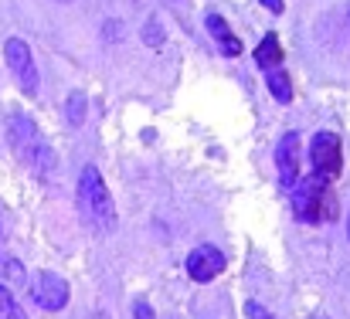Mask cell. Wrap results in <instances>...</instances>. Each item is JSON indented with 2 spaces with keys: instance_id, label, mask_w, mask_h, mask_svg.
Here are the masks:
<instances>
[{
  "instance_id": "2e32d148",
  "label": "cell",
  "mask_w": 350,
  "mask_h": 319,
  "mask_svg": "<svg viewBox=\"0 0 350 319\" xmlns=\"http://www.w3.org/2000/svg\"><path fill=\"white\" fill-rule=\"evenodd\" d=\"M245 316L248 319H272L269 316V309H262L258 303H245Z\"/></svg>"
},
{
  "instance_id": "ba28073f",
  "label": "cell",
  "mask_w": 350,
  "mask_h": 319,
  "mask_svg": "<svg viewBox=\"0 0 350 319\" xmlns=\"http://www.w3.org/2000/svg\"><path fill=\"white\" fill-rule=\"evenodd\" d=\"M225 272V255L215 248V245H201L187 255V275L194 282H211Z\"/></svg>"
},
{
  "instance_id": "8992f818",
  "label": "cell",
  "mask_w": 350,
  "mask_h": 319,
  "mask_svg": "<svg viewBox=\"0 0 350 319\" xmlns=\"http://www.w3.org/2000/svg\"><path fill=\"white\" fill-rule=\"evenodd\" d=\"M68 282L58 272H38L31 279V299L44 309V313H62L68 306Z\"/></svg>"
},
{
  "instance_id": "30bf717a",
  "label": "cell",
  "mask_w": 350,
  "mask_h": 319,
  "mask_svg": "<svg viewBox=\"0 0 350 319\" xmlns=\"http://www.w3.org/2000/svg\"><path fill=\"white\" fill-rule=\"evenodd\" d=\"M286 55H282V44H279V34H265L255 48V65L262 72H272V68H282Z\"/></svg>"
},
{
  "instance_id": "d6986e66",
  "label": "cell",
  "mask_w": 350,
  "mask_h": 319,
  "mask_svg": "<svg viewBox=\"0 0 350 319\" xmlns=\"http://www.w3.org/2000/svg\"><path fill=\"white\" fill-rule=\"evenodd\" d=\"M347 234H350V211H347Z\"/></svg>"
},
{
  "instance_id": "e0dca14e",
  "label": "cell",
  "mask_w": 350,
  "mask_h": 319,
  "mask_svg": "<svg viewBox=\"0 0 350 319\" xmlns=\"http://www.w3.org/2000/svg\"><path fill=\"white\" fill-rule=\"evenodd\" d=\"M133 316H136V319H153V309H150V306L139 299V303L133 306Z\"/></svg>"
},
{
  "instance_id": "8fae6325",
  "label": "cell",
  "mask_w": 350,
  "mask_h": 319,
  "mask_svg": "<svg viewBox=\"0 0 350 319\" xmlns=\"http://www.w3.org/2000/svg\"><path fill=\"white\" fill-rule=\"evenodd\" d=\"M265 85H269V92H272V99L275 102H293V82H289V75H286V68H272V72H265Z\"/></svg>"
},
{
  "instance_id": "5bb4252c",
  "label": "cell",
  "mask_w": 350,
  "mask_h": 319,
  "mask_svg": "<svg viewBox=\"0 0 350 319\" xmlns=\"http://www.w3.org/2000/svg\"><path fill=\"white\" fill-rule=\"evenodd\" d=\"M0 319H27L24 316V309L17 306V299L10 296L7 286H0Z\"/></svg>"
},
{
  "instance_id": "6da1fadb",
  "label": "cell",
  "mask_w": 350,
  "mask_h": 319,
  "mask_svg": "<svg viewBox=\"0 0 350 319\" xmlns=\"http://www.w3.org/2000/svg\"><path fill=\"white\" fill-rule=\"evenodd\" d=\"M75 194H79V211L92 224V231H103V234L116 231V224H119L116 204H113L109 187H106V180H103V174L96 167H82L79 191Z\"/></svg>"
},
{
  "instance_id": "ffe728a7",
  "label": "cell",
  "mask_w": 350,
  "mask_h": 319,
  "mask_svg": "<svg viewBox=\"0 0 350 319\" xmlns=\"http://www.w3.org/2000/svg\"><path fill=\"white\" fill-rule=\"evenodd\" d=\"M347 24H350V3H347Z\"/></svg>"
},
{
  "instance_id": "4fadbf2b",
  "label": "cell",
  "mask_w": 350,
  "mask_h": 319,
  "mask_svg": "<svg viewBox=\"0 0 350 319\" xmlns=\"http://www.w3.org/2000/svg\"><path fill=\"white\" fill-rule=\"evenodd\" d=\"M65 119H68L72 126H82V119H85V96H82V92H72V96H68Z\"/></svg>"
},
{
  "instance_id": "7a4b0ae2",
  "label": "cell",
  "mask_w": 350,
  "mask_h": 319,
  "mask_svg": "<svg viewBox=\"0 0 350 319\" xmlns=\"http://www.w3.org/2000/svg\"><path fill=\"white\" fill-rule=\"evenodd\" d=\"M7 136H10L14 153H17L31 170H38V174L55 170V150L48 146L44 133H41L24 112H14V115L7 119Z\"/></svg>"
},
{
  "instance_id": "7c38bea8",
  "label": "cell",
  "mask_w": 350,
  "mask_h": 319,
  "mask_svg": "<svg viewBox=\"0 0 350 319\" xmlns=\"http://www.w3.org/2000/svg\"><path fill=\"white\" fill-rule=\"evenodd\" d=\"M0 279H3V282H17V286H21V282H24V265H21L17 258H10V255H3V251H0Z\"/></svg>"
},
{
  "instance_id": "ac0fdd59",
  "label": "cell",
  "mask_w": 350,
  "mask_h": 319,
  "mask_svg": "<svg viewBox=\"0 0 350 319\" xmlns=\"http://www.w3.org/2000/svg\"><path fill=\"white\" fill-rule=\"evenodd\" d=\"M262 3H265L272 14H282V10H286V7H282V0H262Z\"/></svg>"
},
{
  "instance_id": "277c9868",
  "label": "cell",
  "mask_w": 350,
  "mask_h": 319,
  "mask_svg": "<svg viewBox=\"0 0 350 319\" xmlns=\"http://www.w3.org/2000/svg\"><path fill=\"white\" fill-rule=\"evenodd\" d=\"M310 160H313V177L334 184L344 174V143L337 133H317L310 139Z\"/></svg>"
},
{
  "instance_id": "9c48e42d",
  "label": "cell",
  "mask_w": 350,
  "mask_h": 319,
  "mask_svg": "<svg viewBox=\"0 0 350 319\" xmlns=\"http://www.w3.org/2000/svg\"><path fill=\"white\" fill-rule=\"evenodd\" d=\"M204 24H208L211 38L218 41L221 55H228V58H238V55H241V41L232 34V27H228V20H225L221 14H208V17H204Z\"/></svg>"
},
{
  "instance_id": "9a60e30c",
  "label": "cell",
  "mask_w": 350,
  "mask_h": 319,
  "mask_svg": "<svg viewBox=\"0 0 350 319\" xmlns=\"http://www.w3.org/2000/svg\"><path fill=\"white\" fill-rule=\"evenodd\" d=\"M143 41H146L150 48H160V44H163V27H160L157 20H146V27H143Z\"/></svg>"
},
{
  "instance_id": "52a82bcc",
  "label": "cell",
  "mask_w": 350,
  "mask_h": 319,
  "mask_svg": "<svg viewBox=\"0 0 350 319\" xmlns=\"http://www.w3.org/2000/svg\"><path fill=\"white\" fill-rule=\"evenodd\" d=\"M275 167H279V184L289 191L299 184V133H286L275 146Z\"/></svg>"
},
{
  "instance_id": "5b68a950",
  "label": "cell",
  "mask_w": 350,
  "mask_h": 319,
  "mask_svg": "<svg viewBox=\"0 0 350 319\" xmlns=\"http://www.w3.org/2000/svg\"><path fill=\"white\" fill-rule=\"evenodd\" d=\"M3 58H7V68L14 72L17 85H21L27 96H34L41 79H38V65H34V58H31V48H27L21 38H7V44H3Z\"/></svg>"
},
{
  "instance_id": "3957f363",
  "label": "cell",
  "mask_w": 350,
  "mask_h": 319,
  "mask_svg": "<svg viewBox=\"0 0 350 319\" xmlns=\"http://www.w3.org/2000/svg\"><path fill=\"white\" fill-rule=\"evenodd\" d=\"M293 201V214L306 224H320L323 217H334V194H330V184L320 180V177H306L293 187L289 194Z\"/></svg>"
},
{
  "instance_id": "44dd1931",
  "label": "cell",
  "mask_w": 350,
  "mask_h": 319,
  "mask_svg": "<svg viewBox=\"0 0 350 319\" xmlns=\"http://www.w3.org/2000/svg\"><path fill=\"white\" fill-rule=\"evenodd\" d=\"M62 3H65V0H62Z\"/></svg>"
}]
</instances>
